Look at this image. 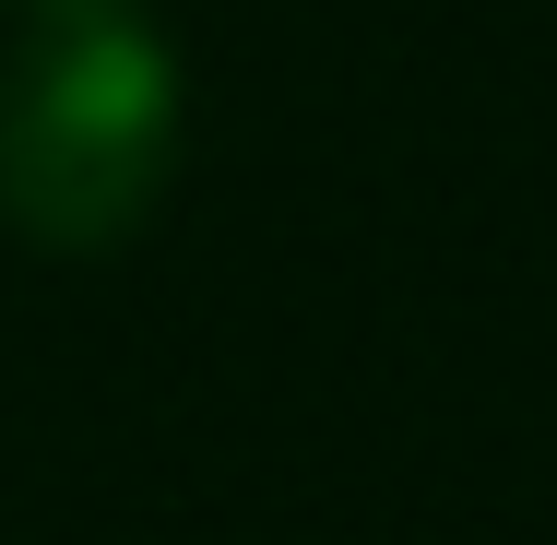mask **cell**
Masks as SVG:
<instances>
[{"label":"cell","instance_id":"cell-1","mask_svg":"<svg viewBox=\"0 0 557 545\" xmlns=\"http://www.w3.org/2000/svg\"><path fill=\"white\" fill-rule=\"evenodd\" d=\"M190 84L131 0H36L0 60V225L36 249H119L178 178Z\"/></svg>","mask_w":557,"mask_h":545}]
</instances>
